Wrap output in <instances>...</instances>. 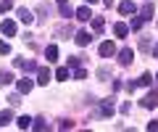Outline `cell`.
<instances>
[{
	"instance_id": "1",
	"label": "cell",
	"mask_w": 158,
	"mask_h": 132,
	"mask_svg": "<svg viewBox=\"0 0 158 132\" xmlns=\"http://www.w3.org/2000/svg\"><path fill=\"white\" fill-rule=\"evenodd\" d=\"M98 53H100L103 58H111V56H116V45H113L111 40H106V42H100V48H98Z\"/></svg>"
},
{
	"instance_id": "2",
	"label": "cell",
	"mask_w": 158,
	"mask_h": 132,
	"mask_svg": "<svg viewBox=\"0 0 158 132\" xmlns=\"http://www.w3.org/2000/svg\"><path fill=\"white\" fill-rule=\"evenodd\" d=\"M13 66H16V69H24V71H37L40 69L34 61H24V58H13Z\"/></svg>"
},
{
	"instance_id": "3",
	"label": "cell",
	"mask_w": 158,
	"mask_h": 132,
	"mask_svg": "<svg viewBox=\"0 0 158 132\" xmlns=\"http://www.w3.org/2000/svg\"><path fill=\"white\" fill-rule=\"evenodd\" d=\"M140 106L142 109H156L158 106V92H148V95L140 100Z\"/></svg>"
},
{
	"instance_id": "4",
	"label": "cell",
	"mask_w": 158,
	"mask_h": 132,
	"mask_svg": "<svg viewBox=\"0 0 158 132\" xmlns=\"http://www.w3.org/2000/svg\"><path fill=\"white\" fill-rule=\"evenodd\" d=\"M58 11H61V16H77V11H74L71 8V3H69V0H58Z\"/></svg>"
},
{
	"instance_id": "5",
	"label": "cell",
	"mask_w": 158,
	"mask_h": 132,
	"mask_svg": "<svg viewBox=\"0 0 158 132\" xmlns=\"http://www.w3.org/2000/svg\"><path fill=\"white\" fill-rule=\"evenodd\" d=\"M132 58H135V53H132V48H124V50H118V63L121 66H129Z\"/></svg>"
},
{
	"instance_id": "6",
	"label": "cell",
	"mask_w": 158,
	"mask_h": 132,
	"mask_svg": "<svg viewBox=\"0 0 158 132\" xmlns=\"http://www.w3.org/2000/svg\"><path fill=\"white\" fill-rule=\"evenodd\" d=\"M50 79H53L50 69H45V66H40V69H37V85H48Z\"/></svg>"
},
{
	"instance_id": "7",
	"label": "cell",
	"mask_w": 158,
	"mask_h": 132,
	"mask_svg": "<svg viewBox=\"0 0 158 132\" xmlns=\"http://www.w3.org/2000/svg\"><path fill=\"white\" fill-rule=\"evenodd\" d=\"M0 32H3V35H8V37H13V35H16V21L6 19V21L0 24Z\"/></svg>"
},
{
	"instance_id": "8",
	"label": "cell",
	"mask_w": 158,
	"mask_h": 132,
	"mask_svg": "<svg viewBox=\"0 0 158 132\" xmlns=\"http://www.w3.org/2000/svg\"><path fill=\"white\" fill-rule=\"evenodd\" d=\"M19 92H21V95H27V92H32V87H34V82L29 79V77H24V79H19Z\"/></svg>"
},
{
	"instance_id": "9",
	"label": "cell",
	"mask_w": 158,
	"mask_h": 132,
	"mask_svg": "<svg viewBox=\"0 0 158 132\" xmlns=\"http://www.w3.org/2000/svg\"><path fill=\"white\" fill-rule=\"evenodd\" d=\"M100 116H113V100H100Z\"/></svg>"
},
{
	"instance_id": "10",
	"label": "cell",
	"mask_w": 158,
	"mask_h": 132,
	"mask_svg": "<svg viewBox=\"0 0 158 132\" xmlns=\"http://www.w3.org/2000/svg\"><path fill=\"white\" fill-rule=\"evenodd\" d=\"M118 11L124 13V16H129V13H137V6H135V3H132V0H124V3L118 6Z\"/></svg>"
},
{
	"instance_id": "11",
	"label": "cell",
	"mask_w": 158,
	"mask_h": 132,
	"mask_svg": "<svg viewBox=\"0 0 158 132\" xmlns=\"http://www.w3.org/2000/svg\"><path fill=\"white\" fill-rule=\"evenodd\" d=\"M113 35H116V37H127V35H129V27H127L124 21L113 24Z\"/></svg>"
},
{
	"instance_id": "12",
	"label": "cell",
	"mask_w": 158,
	"mask_h": 132,
	"mask_svg": "<svg viewBox=\"0 0 158 132\" xmlns=\"http://www.w3.org/2000/svg\"><path fill=\"white\" fill-rule=\"evenodd\" d=\"M74 40H77V45L79 48H85V45H90V32H77V37H74Z\"/></svg>"
},
{
	"instance_id": "13",
	"label": "cell",
	"mask_w": 158,
	"mask_h": 132,
	"mask_svg": "<svg viewBox=\"0 0 158 132\" xmlns=\"http://www.w3.org/2000/svg\"><path fill=\"white\" fill-rule=\"evenodd\" d=\"M140 19H142V21H150V19H153V3H145V6H142Z\"/></svg>"
},
{
	"instance_id": "14",
	"label": "cell",
	"mask_w": 158,
	"mask_h": 132,
	"mask_svg": "<svg viewBox=\"0 0 158 132\" xmlns=\"http://www.w3.org/2000/svg\"><path fill=\"white\" fill-rule=\"evenodd\" d=\"M103 27H106V19H103V16H95V19H92V32H95V35H100Z\"/></svg>"
},
{
	"instance_id": "15",
	"label": "cell",
	"mask_w": 158,
	"mask_h": 132,
	"mask_svg": "<svg viewBox=\"0 0 158 132\" xmlns=\"http://www.w3.org/2000/svg\"><path fill=\"white\" fill-rule=\"evenodd\" d=\"M19 19H21L24 24H32V21H34V16H32L29 8H19Z\"/></svg>"
},
{
	"instance_id": "16",
	"label": "cell",
	"mask_w": 158,
	"mask_h": 132,
	"mask_svg": "<svg viewBox=\"0 0 158 132\" xmlns=\"http://www.w3.org/2000/svg\"><path fill=\"white\" fill-rule=\"evenodd\" d=\"M13 119V111L11 109H6V111H0V130H3V127L8 124V121Z\"/></svg>"
},
{
	"instance_id": "17",
	"label": "cell",
	"mask_w": 158,
	"mask_h": 132,
	"mask_svg": "<svg viewBox=\"0 0 158 132\" xmlns=\"http://www.w3.org/2000/svg\"><path fill=\"white\" fill-rule=\"evenodd\" d=\"M90 16H92V13H90V8H87V6L77 8V19H79V21H90Z\"/></svg>"
},
{
	"instance_id": "18",
	"label": "cell",
	"mask_w": 158,
	"mask_h": 132,
	"mask_svg": "<svg viewBox=\"0 0 158 132\" xmlns=\"http://www.w3.org/2000/svg\"><path fill=\"white\" fill-rule=\"evenodd\" d=\"M45 58H48V61H56V58H58V48L56 45H48L45 48Z\"/></svg>"
},
{
	"instance_id": "19",
	"label": "cell",
	"mask_w": 158,
	"mask_h": 132,
	"mask_svg": "<svg viewBox=\"0 0 158 132\" xmlns=\"http://www.w3.org/2000/svg\"><path fill=\"white\" fill-rule=\"evenodd\" d=\"M32 121H34V119H29V116H19L16 124H19V130H29V127H32Z\"/></svg>"
},
{
	"instance_id": "20",
	"label": "cell",
	"mask_w": 158,
	"mask_h": 132,
	"mask_svg": "<svg viewBox=\"0 0 158 132\" xmlns=\"http://www.w3.org/2000/svg\"><path fill=\"white\" fill-rule=\"evenodd\" d=\"M56 79H61V82H63V79H71V74H69V66H61V69L56 71Z\"/></svg>"
},
{
	"instance_id": "21",
	"label": "cell",
	"mask_w": 158,
	"mask_h": 132,
	"mask_svg": "<svg viewBox=\"0 0 158 132\" xmlns=\"http://www.w3.org/2000/svg\"><path fill=\"white\" fill-rule=\"evenodd\" d=\"M37 11H40V19H45V16H50V11H53V8L48 6V3H40V8H37Z\"/></svg>"
},
{
	"instance_id": "22",
	"label": "cell",
	"mask_w": 158,
	"mask_h": 132,
	"mask_svg": "<svg viewBox=\"0 0 158 132\" xmlns=\"http://www.w3.org/2000/svg\"><path fill=\"white\" fill-rule=\"evenodd\" d=\"M32 130H37V132H42V130H48V121H45V119H34V124H32Z\"/></svg>"
},
{
	"instance_id": "23",
	"label": "cell",
	"mask_w": 158,
	"mask_h": 132,
	"mask_svg": "<svg viewBox=\"0 0 158 132\" xmlns=\"http://www.w3.org/2000/svg\"><path fill=\"white\" fill-rule=\"evenodd\" d=\"M0 82H3V85H11V82H13V74H11V71H0Z\"/></svg>"
},
{
	"instance_id": "24",
	"label": "cell",
	"mask_w": 158,
	"mask_h": 132,
	"mask_svg": "<svg viewBox=\"0 0 158 132\" xmlns=\"http://www.w3.org/2000/svg\"><path fill=\"white\" fill-rule=\"evenodd\" d=\"M69 66H71V69H79V66H82V58L79 56H69Z\"/></svg>"
},
{
	"instance_id": "25",
	"label": "cell",
	"mask_w": 158,
	"mask_h": 132,
	"mask_svg": "<svg viewBox=\"0 0 158 132\" xmlns=\"http://www.w3.org/2000/svg\"><path fill=\"white\" fill-rule=\"evenodd\" d=\"M98 77H100V79H108V77H111V69H108V66H100V69H98Z\"/></svg>"
},
{
	"instance_id": "26",
	"label": "cell",
	"mask_w": 158,
	"mask_h": 132,
	"mask_svg": "<svg viewBox=\"0 0 158 132\" xmlns=\"http://www.w3.org/2000/svg\"><path fill=\"white\" fill-rule=\"evenodd\" d=\"M11 8H13V3H11V0H3V3H0V13H8Z\"/></svg>"
},
{
	"instance_id": "27",
	"label": "cell",
	"mask_w": 158,
	"mask_h": 132,
	"mask_svg": "<svg viewBox=\"0 0 158 132\" xmlns=\"http://www.w3.org/2000/svg\"><path fill=\"white\" fill-rule=\"evenodd\" d=\"M150 82H153V77H150V74H142L140 79H137V85H150Z\"/></svg>"
},
{
	"instance_id": "28",
	"label": "cell",
	"mask_w": 158,
	"mask_h": 132,
	"mask_svg": "<svg viewBox=\"0 0 158 132\" xmlns=\"http://www.w3.org/2000/svg\"><path fill=\"white\" fill-rule=\"evenodd\" d=\"M85 77H87V71H85V69H82V66H79V69H77V71H74V79H85Z\"/></svg>"
},
{
	"instance_id": "29",
	"label": "cell",
	"mask_w": 158,
	"mask_h": 132,
	"mask_svg": "<svg viewBox=\"0 0 158 132\" xmlns=\"http://www.w3.org/2000/svg\"><path fill=\"white\" fill-rule=\"evenodd\" d=\"M0 53H11V45L6 40H0Z\"/></svg>"
},
{
	"instance_id": "30",
	"label": "cell",
	"mask_w": 158,
	"mask_h": 132,
	"mask_svg": "<svg viewBox=\"0 0 158 132\" xmlns=\"http://www.w3.org/2000/svg\"><path fill=\"white\" fill-rule=\"evenodd\" d=\"M142 27V19H132V29H135V32H137V29H140Z\"/></svg>"
},
{
	"instance_id": "31",
	"label": "cell",
	"mask_w": 158,
	"mask_h": 132,
	"mask_svg": "<svg viewBox=\"0 0 158 132\" xmlns=\"http://www.w3.org/2000/svg\"><path fill=\"white\" fill-rule=\"evenodd\" d=\"M148 130H150V132L156 130V132H158V121H150V124H148Z\"/></svg>"
},
{
	"instance_id": "32",
	"label": "cell",
	"mask_w": 158,
	"mask_h": 132,
	"mask_svg": "<svg viewBox=\"0 0 158 132\" xmlns=\"http://www.w3.org/2000/svg\"><path fill=\"white\" fill-rule=\"evenodd\" d=\"M153 56H156V58H158V42H156V48H153Z\"/></svg>"
},
{
	"instance_id": "33",
	"label": "cell",
	"mask_w": 158,
	"mask_h": 132,
	"mask_svg": "<svg viewBox=\"0 0 158 132\" xmlns=\"http://www.w3.org/2000/svg\"><path fill=\"white\" fill-rule=\"evenodd\" d=\"M85 3H90V6H92V3H98V0H85Z\"/></svg>"
},
{
	"instance_id": "34",
	"label": "cell",
	"mask_w": 158,
	"mask_h": 132,
	"mask_svg": "<svg viewBox=\"0 0 158 132\" xmlns=\"http://www.w3.org/2000/svg\"><path fill=\"white\" fill-rule=\"evenodd\" d=\"M156 79H158V74H156Z\"/></svg>"
}]
</instances>
